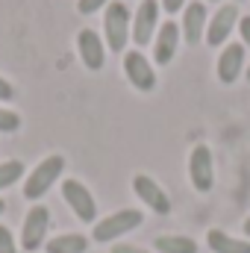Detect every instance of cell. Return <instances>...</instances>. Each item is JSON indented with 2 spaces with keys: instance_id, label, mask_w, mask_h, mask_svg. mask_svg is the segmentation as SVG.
<instances>
[{
  "instance_id": "14",
  "label": "cell",
  "mask_w": 250,
  "mask_h": 253,
  "mask_svg": "<svg viewBox=\"0 0 250 253\" xmlns=\"http://www.w3.org/2000/svg\"><path fill=\"white\" fill-rule=\"evenodd\" d=\"M177 47H180V27H177V21L159 24L156 44H153V59H156V65H168L177 56Z\"/></svg>"
},
{
  "instance_id": "19",
  "label": "cell",
  "mask_w": 250,
  "mask_h": 253,
  "mask_svg": "<svg viewBox=\"0 0 250 253\" xmlns=\"http://www.w3.org/2000/svg\"><path fill=\"white\" fill-rule=\"evenodd\" d=\"M21 129V115L12 109H0V132H15Z\"/></svg>"
},
{
  "instance_id": "27",
  "label": "cell",
  "mask_w": 250,
  "mask_h": 253,
  "mask_svg": "<svg viewBox=\"0 0 250 253\" xmlns=\"http://www.w3.org/2000/svg\"><path fill=\"white\" fill-rule=\"evenodd\" d=\"M3 212H6V200L0 197V215H3Z\"/></svg>"
},
{
  "instance_id": "3",
  "label": "cell",
  "mask_w": 250,
  "mask_h": 253,
  "mask_svg": "<svg viewBox=\"0 0 250 253\" xmlns=\"http://www.w3.org/2000/svg\"><path fill=\"white\" fill-rule=\"evenodd\" d=\"M141 221H144V215H141L138 209H118V212H112L109 218L97 221L91 236H94V242L109 245V242H115L118 236H126V233H132L135 227H141Z\"/></svg>"
},
{
  "instance_id": "30",
  "label": "cell",
  "mask_w": 250,
  "mask_h": 253,
  "mask_svg": "<svg viewBox=\"0 0 250 253\" xmlns=\"http://www.w3.org/2000/svg\"><path fill=\"white\" fill-rule=\"evenodd\" d=\"M236 3H239V0H236Z\"/></svg>"
},
{
  "instance_id": "13",
  "label": "cell",
  "mask_w": 250,
  "mask_h": 253,
  "mask_svg": "<svg viewBox=\"0 0 250 253\" xmlns=\"http://www.w3.org/2000/svg\"><path fill=\"white\" fill-rule=\"evenodd\" d=\"M77 50H80V59L88 71H100L106 65V42L94 30H80L77 33Z\"/></svg>"
},
{
  "instance_id": "29",
  "label": "cell",
  "mask_w": 250,
  "mask_h": 253,
  "mask_svg": "<svg viewBox=\"0 0 250 253\" xmlns=\"http://www.w3.org/2000/svg\"><path fill=\"white\" fill-rule=\"evenodd\" d=\"M245 74H248V80H250V68H248V71H245Z\"/></svg>"
},
{
  "instance_id": "20",
  "label": "cell",
  "mask_w": 250,
  "mask_h": 253,
  "mask_svg": "<svg viewBox=\"0 0 250 253\" xmlns=\"http://www.w3.org/2000/svg\"><path fill=\"white\" fill-rule=\"evenodd\" d=\"M0 253H18V245H15V236L9 233V227L0 224Z\"/></svg>"
},
{
  "instance_id": "24",
  "label": "cell",
  "mask_w": 250,
  "mask_h": 253,
  "mask_svg": "<svg viewBox=\"0 0 250 253\" xmlns=\"http://www.w3.org/2000/svg\"><path fill=\"white\" fill-rule=\"evenodd\" d=\"M12 97H15V88H12V83L0 77V100H12Z\"/></svg>"
},
{
  "instance_id": "2",
  "label": "cell",
  "mask_w": 250,
  "mask_h": 253,
  "mask_svg": "<svg viewBox=\"0 0 250 253\" xmlns=\"http://www.w3.org/2000/svg\"><path fill=\"white\" fill-rule=\"evenodd\" d=\"M103 39L112 53H124L129 42V9L121 0H112L103 12Z\"/></svg>"
},
{
  "instance_id": "1",
  "label": "cell",
  "mask_w": 250,
  "mask_h": 253,
  "mask_svg": "<svg viewBox=\"0 0 250 253\" xmlns=\"http://www.w3.org/2000/svg\"><path fill=\"white\" fill-rule=\"evenodd\" d=\"M62 171H65V156L53 153V156L42 159V162L30 171V177H27V183H24V197H27V200L44 197L47 191L56 186V180L62 177Z\"/></svg>"
},
{
  "instance_id": "17",
  "label": "cell",
  "mask_w": 250,
  "mask_h": 253,
  "mask_svg": "<svg viewBox=\"0 0 250 253\" xmlns=\"http://www.w3.org/2000/svg\"><path fill=\"white\" fill-rule=\"evenodd\" d=\"M156 253H197L191 236H156Z\"/></svg>"
},
{
  "instance_id": "5",
  "label": "cell",
  "mask_w": 250,
  "mask_h": 253,
  "mask_svg": "<svg viewBox=\"0 0 250 253\" xmlns=\"http://www.w3.org/2000/svg\"><path fill=\"white\" fill-rule=\"evenodd\" d=\"M62 197L71 206V212L77 215V221H83V224L97 221V203H94L91 191L85 189L80 180H62Z\"/></svg>"
},
{
  "instance_id": "25",
  "label": "cell",
  "mask_w": 250,
  "mask_h": 253,
  "mask_svg": "<svg viewBox=\"0 0 250 253\" xmlns=\"http://www.w3.org/2000/svg\"><path fill=\"white\" fill-rule=\"evenodd\" d=\"M112 253H147V251H141V248H135V245H115Z\"/></svg>"
},
{
  "instance_id": "22",
  "label": "cell",
  "mask_w": 250,
  "mask_h": 253,
  "mask_svg": "<svg viewBox=\"0 0 250 253\" xmlns=\"http://www.w3.org/2000/svg\"><path fill=\"white\" fill-rule=\"evenodd\" d=\"M239 36H242V44H245V50H248V47H250V15L239 18Z\"/></svg>"
},
{
  "instance_id": "7",
  "label": "cell",
  "mask_w": 250,
  "mask_h": 253,
  "mask_svg": "<svg viewBox=\"0 0 250 253\" xmlns=\"http://www.w3.org/2000/svg\"><path fill=\"white\" fill-rule=\"evenodd\" d=\"M124 74H126V80H129V85L138 88V91H153L156 88L153 62L141 50H126L124 53Z\"/></svg>"
},
{
  "instance_id": "18",
  "label": "cell",
  "mask_w": 250,
  "mask_h": 253,
  "mask_svg": "<svg viewBox=\"0 0 250 253\" xmlns=\"http://www.w3.org/2000/svg\"><path fill=\"white\" fill-rule=\"evenodd\" d=\"M21 177H24V162H18V159H6V162H0V189L15 186Z\"/></svg>"
},
{
  "instance_id": "6",
  "label": "cell",
  "mask_w": 250,
  "mask_h": 253,
  "mask_svg": "<svg viewBox=\"0 0 250 253\" xmlns=\"http://www.w3.org/2000/svg\"><path fill=\"white\" fill-rule=\"evenodd\" d=\"M188 177H191V186L206 194L215 186V162H212V150L206 144H197L191 147V156H188Z\"/></svg>"
},
{
  "instance_id": "15",
  "label": "cell",
  "mask_w": 250,
  "mask_h": 253,
  "mask_svg": "<svg viewBox=\"0 0 250 253\" xmlns=\"http://www.w3.org/2000/svg\"><path fill=\"white\" fill-rule=\"evenodd\" d=\"M206 245H209L212 253H250V242L233 239V236H227V233L218 230V227L206 233Z\"/></svg>"
},
{
  "instance_id": "11",
  "label": "cell",
  "mask_w": 250,
  "mask_h": 253,
  "mask_svg": "<svg viewBox=\"0 0 250 253\" xmlns=\"http://www.w3.org/2000/svg\"><path fill=\"white\" fill-rule=\"evenodd\" d=\"M206 24H209L206 3H203V0H191V3H186V9H183V24H180L186 44H200V42H203Z\"/></svg>"
},
{
  "instance_id": "21",
  "label": "cell",
  "mask_w": 250,
  "mask_h": 253,
  "mask_svg": "<svg viewBox=\"0 0 250 253\" xmlns=\"http://www.w3.org/2000/svg\"><path fill=\"white\" fill-rule=\"evenodd\" d=\"M112 0H77V9L83 12V15H94L97 9H106Z\"/></svg>"
},
{
  "instance_id": "28",
  "label": "cell",
  "mask_w": 250,
  "mask_h": 253,
  "mask_svg": "<svg viewBox=\"0 0 250 253\" xmlns=\"http://www.w3.org/2000/svg\"><path fill=\"white\" fill-rule=\"evenodd\" d=\"M203 3H218V0H203Z\"/></svg>"
},
{
  "instance_id": "23",
  "label": "cell",
  "mask_w": 250,
  "mask_h": 253,
  "mask_svg": "<svg viewBox=\"0 0 250 253\" xmlns=\"http://www.w3.org/2000/svg\"><path fill=\"white\" fill-rule=\"evenodd\" d=\"M188 0H162L159 6H162V12H168V15H177L180 9H186Z\"/></svg>"
},
{
  "instance_id": "4",
  "label": "cell",
  "mask_w": 250,
  "mask_h": 253,
  "mask_svg": "<svg viewBox=\"0 0 250 253\" xmlns=\"http://www.w3.org/2000/svg\"><path fill=\"white\" fill-rule=\"evenodd\" d=\"M50 230V209L36 203L27 218H24V230H21V248L27 253H36L42 245H44V236Z\"/></svg>"
},
{
  "instance_id": "16",
  "label": "cell",
  "mask_w": 250,
  "mask_h": 253,
  "mask_svg": "<svg viewBox=\"0 0 250 253\" xmlns=\"http://www.w3.org/2000/svg\"><path fill=\"white\" fill-rule=\"evenodd\" d=\"M88 251V239L80 236V233H62V236H53L47 242V253H85Z\"/></svg>"
},
{
  "instance_id": "12",
  "label": "cell",
  "mask_w": 250,
  "mask_h": 253,
  "mask_svg": "<svg viewBox=\"0 0 250 253\" xmlns=\"http://www.w3.org/2000/svg\"><path fill=\"white\" fill-rule=\"evenodd\" d=\"M245 59H248L245 44L242 42H227V47L218 56V80L224 85H233L242 77V71H245Z\"/></svg>"
},
{
  "instance_id": "8",
  "label": "cell",
  "mask_w": 250,
  "mask_h": 253,
  "mask_svg": "<svg viewBox=\"0 0 250 253\" xmlns=\"http://www.w3.org/2000/svg\"><path fill=\"white\" fill-rule=\"evenodd\" d=\"M159 12H162V6L156 0H141V6L135 9V15H132V33L129 36H132V42L138 47H144V44L153 42V33L159 27Z\"/></svg>"
},
{
  "instance_id": "26",
  "label": "cell",
  "mask_w": 250,
  "mask_h": 253,
  "mask_svg": "<svg viewBox=\"0 0 250 253\" xmlns=\"http://www.w3.org/2000/svg\"><path fill=\"white\" fill-rule=\"evenodd\" d=\"M242 230H245V236H250V215L245 218V224H242Z\"/></svg>"
},
{
  "instance_id": "9",
  "label": "cell",
  "mask_w": 250,
  "mask_h": 253,
  "mask_svg": "<svg viewBox=\"0 0 250 253\" xmlns=\"http://www.w3.org/2000/svg\"><path fill=\"white\" fill-rule=\"evenodd\" d=\"M236 27H239V6H236V3L221 6V9L209 18V24H206V44H212V47L227 44V39H230V33H233Z\"/></svg>"
},
{
  "instance_id": "10",
  "label": "cell",
  "mask_w": 250,
  "mask_h": 253,
  "mask_svg": "<svg viewBox=\"0 0 250 253\" xmlns=\"http://www.w3.org/2000/svg\"><path fill=\"white\" fill-rule=\"evenodd\" d=\"M132 191H135L138 200H141L147 209H153L156 215H168V212H171V200H168V194H165V189H162L153 177H147V174L132 177Z\"/></svg>"
}]
</instances>
